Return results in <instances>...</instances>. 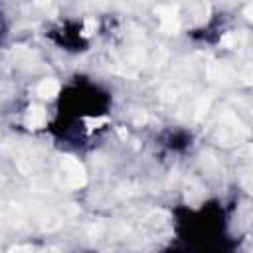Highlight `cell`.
<instances>
[{"instance_id": "cell-6", "label": "cell", "mask_w": 253, "mask_h": 253, "mask_svg": "<svg viewBox=\"0 0 253 253\" xmlns=\"http://www.w3.org/2000/svg\"><path fill=\"white\" fill-rule=\"evenodd\" d=\"M95 28H97V20H95V18H87L85 24H83V34H85V36L93 34Z\"/></svg>"}, {"instance_id": "cell-1", "label": "cell", "mask_w": 253, "mask_h": 253, "mask_svg": "<svg viewBox=\"0 0 253 253\" xmlns=\"http://www.w3.org/2000/svg\"><path fill=\"white\" fill-rule=\"evenodd\" d=\"M61 166H63V172H66V182L68 186L72 188H79L85 184V170L83 166L79 164V161H75V158L72 156H66L61 161Z\"/></svg>"}, {"instance_id": "cell-2", "label": "cell", "mask_w": 253, "mask_h": 253, "mask_svg": "<svg viewBox=\"0 0 253 253\" xmlns=\"http://www.w3.org/2000/svg\"><path fill=\"white\" fill-rule=\"evenodd\" d=\"M46 123V111L44 107L40 105H32L28 115H26V126H30V129H40V126H44Z\"/></svg>"}, {"instance_id": "cell-9", "label": "cell", "mask_w": 253, "mask_h": 253, "mask_svg": "<svg viewBox=\"0 0 253 253\" xmlns=\"http://www.w3.org/2000/svg\"><path fill=\"white\" fill-rule=\"evenodd\" d=\"M245 16H247V20H251V22H253V4L245 8Z\"/></svg>"}, {"instance_id": "cell-7", "label": "cell", "mask_w": 253, "mask_h": 253, "mask_svg": "<svg viewBox=\"0 0 253 253\" xmlns=\"http://www.w3.org/2000/svg\"><path fill=\"white\" fill-rule=\"evenodd\" d=\"M241 79H243L245 85H253V66H249L241 72Z\"/></svg>"}, {"instance_id": "cell-10", "label": "cell", "mask_w": 253, "mask_h": 253, "mask_svg": "<svg viewBox=\"0 0 253 253\" xmlns=\"http://www.w3.org/2000/svg\"><path fill=\"white\" fill-rule=\"evenodd\" d=\"M135 121H137V123H145V121H146V117H145V115H137V119H135Z\"/></svg>"}, {"instance_id": "cell-8", "label": "cell", "mask_w": 253, "mask_h": 253, "mask_svg": "<svg viewBox=\"0 0 253 253\" xmlns=\"http://www.w3.org/2000/svg\"><path fill=\"white\" fill-rule=\"evenodd\" d=\"M10 253H32V247L30 245H18V247H12Z\"/></svg>"}, {"instance_id": "cell-5", "label": "cell", "mask_w": 253, "mask_h": 253, "mask_svg": "<svg viewBox=\"0 0 253 253\" xmlns=\"http://www.w3.org/2000/svg\"><path fill=\"white\" fill-rule=\"evenodd\" d=\"M243 36L241 34H235V32H230V34H226L224 38H221V46L224 48H230V50H234V48H239L241 44H243Z\"/></svg>"}, {"instance_id": "cell-3", "label": "cell", "mask_w": 253, "mask_h": 253, "mask_svg": "<svg viewBox=\"0 0 253 253\" xmlns=\"http://www.w3.org/2000/svg\"><path fill=\"white\" fill-rule=\"evenodd\" d=\"M57 93H59V83L55 79H44L38 85V95L42 99H54Z\"/></svg>"}, {"instance_id": "cell-4", "label": "cell", "mask_w": 253, "mask_h": 253, "mask_svg": "<svg viewBox=\"0 0 253 253\" xmlns=\"http://www.w3.org/2000/svg\"><path fill=\"white\" fill-rule=\"evenodd\" d=\"M161 28L166 32V34H176V32L180 30L178 16H164V18H161Z\"/></svg>"}]
</instances>
